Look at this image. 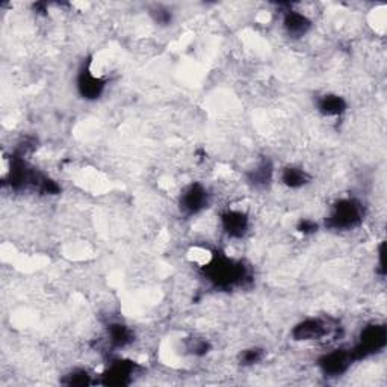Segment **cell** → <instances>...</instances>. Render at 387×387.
I'll return each mask as SVG.
<instances>
[{
	"instance_id": "cell-1",
	"label": "cell",
	"mask_w": 387,
	"mask_h": 387,
	"mask_svg": "<svg viewBox=\"0 0 387 387\" xmlns=\"http://www.w3.org/2000/svg\"><path fill=\"white\" fill-rule=\"evenodd\" d=\"M204 275L216 288L229 289L242 284L250 279V274L240 262H235L225 255H215L204 265Z\"/></svg>"
},
{
	"instance_id": "cell-2",
	"label": "cell",
	"mask_w": 387,
	"mask_h": 387,
	"mask_svg": "<svg viewBox=\"0 0 387 387\" xmlns=\"http://www.w3.org/2000/svg\"><path fill=\"white\" fill-rule=\"evenodd\" d=\"M363 221V206L354 199H345L333 206L330 216L325 220V225L333 230L354 229Z\"/></svg>"
},
{
	"instance_id": "cell-3",
	"label": "cell",
	"mask_w": 387,
	"mask_h": 387,
	"mask_svg": "<svg viewBox=\"0 0 387 387\" xmlns=\"http://www.w3.org/2000/svg\"><path fill=\"white\" fill-rule=\"evenodd\" d=\"M387 332L384 325L371 324L360 334V339L357 345L351 349V355L354 360H363L366 357L375 354L386 347Z\"/></svg>"
},
{
	"instance_id": "cell-4",
	"label": "cell",
	"mask_w": 387,
	"mask_h": 387,
	"mask_svg": "<svg viewBox=\"0 0 387 387\" xmlns=\"http://www.w3.org/2000/svg\"><path fill=\"white\" fill-rule=\"evenodd\" d=\"M353 362L354 359L351 355V351H347V349H334V351H330L321 357L318 360V364L324 375L339 377L342 374H345L348 368L351 366Z\"/></svg>"
},
{
	"instance_id": "cell-5",
	"label": "cell",
	"mask_w": 387,
	"mask_h": 387,
	"mask_svg": "<svg viewBox=\"0 0 387 387\" xmlns=\"http://www.w3.org/2000/svg\"><path fill=\"white\" fill-rule=\"evenodd\" d=\"M333 333V327L324 319L318 318H310L304 319L303 323H299L294 327L292 330V338L299 342H308V340H319L324 339L325 336Z\"/></svg>"
},
{
	"instance_id": "cell-6",
	"label": "cell",
	"mask_w": 387,
	"mask_h": 387,
	"mask_svg": "<svg viewBox=\"0 0 387 387\" xmlns=\"http://www.w3.org/2000/svg\"><path fill=\"white\" fill-rule=\"evenodd\" d=\"M209 203L206 188L200 184L189 185L180 195V209L186 215H195L201 212Z\"/></svg>"
},
{
	"instance_id": "cell-7",
	"label": "cell",
	"mask_w": 387,
	"mask_h": 387,
	"mask_svg": "<svg viewBox=\"0 0 387 387\" xmlns=\"http://www.w3.org/2000/svg\"><path fill=\"white\" fill-rule=\"evenodd\" d=\"M136 364L127 360H115L101 375V384L105 386H127L132 382Z\"/></svg>"
},
{
	"instance_id": "cell-8",
	"label": "cell",
	"mask_w": 387,
	"mask_h": 387,
	"mask_svg": "<svg viewBox=\"0 0 387 387\" xmlns=\"http://www.w3.org/2000/svg\"><path fill=\"white\" fill-rule=\"evenodd\" d=\"M105 80H101L88 67H84L77 75V91L85 100H97L105 91Z\"/></svg>"
},
{
	"instance_id": "cell-9",
	"label": "cell",
	"mask_w": 387,
	"mask_h": 387,
	"mask_svg": "<svg viewBox=\"0 0 387 387\" xmlns=\"http://www.w3.org/2000/svg\"><path fill=\"white\" fill-rule=\"evenodd\" d=\"M221 225L229 238L240 239L248 230V216L240 210H227L221 215Z\"/></svg>"
},
{
	"instance_id": "cell-10",
	"label": "cell",
	"mask_w": 387,
	"mask_h": 387,
	"mask_svg": "<svg viewBox=\"0 0 387 387\" xmlns=\"http://www.w3.org/2000/svg\"><path fill=\"white\" fill-rule=\"evenodd\" d=\"M283 26L286 29V32L294 36V38H299L309 32L312 26V21L308 18V16L299 11H286L283 18Z\"/></svg>"
},
{
	"instance_id": "cell-11",
	"label": "cell",
	"mask_w": 387,
	"mask_h": 387,
	"mask_svg": "<svg viewBox=\"0 0 387 387\" xmlns=\"http://www.w3.org/2000/svg\"><path fill=\"white\" fill-rule=\"evenodd\" d=\"M318 111L325 116H338L347 111V101L336 94H327L319 99Z\"/></svg>"
},
{
	"instance_id": "cell-12",
	"label": "cell",
	"mask_w": 387,
	"mask_h": 387,
	"mask_svg": "<svg viewBox=\"0 0 387 387\" xmlns=\"http://www.w3.org/2000/svg\"><path fill=\"white\" fill-rule=\"evenodd\" d=\"M109 343L114 348H124L134 340V332L124 324H111L108 327Z\"/></svg>"
},
{
	"instance_id": "cell-13",
	"label": "cell",
	"mask_w": 387,
	"mask_h": 387,
	"mask_svg": "<svg viewBox=\"0 0 387 387\" xmlns=\"http://www.w3.org/2000/svg\"><path fill=\"white\" fill-rule=\"evenodd\" d=\"M273 179V165L269 160H262V162L253 168L248 173V182L255 188H264Z\"/></svg>"
},
{
	"instance_id": "cell-14",
	"label": "cell",
	"mask_w": 387,
	"mask_h": 387,
	"mask_svg": "<svg viewBox=\"0 0 387 387\" xmlns=\"http://www.w3.org/2000/svg\"><path fill=\"white\" fill-rule=\"evenodd\" d=\"M282 182L288 188L298 189L309 182V174L299 166H286L282 171Z\"/></svg>"
},
{
	"instance_id": "cell-15",
	"label": "cell",
	"mask_w": 387,
	"mask_h": 387,
	"mask_svg": "<svg viewBox=\"0 0 387 387\" xmlns=\"http://www.w3.org/2000/svg\"><path fill=\"white\" fill-rule=\"evenodd\" d=\"M64 384L67 386H90L92 384L91 375H88V372L84 369H76L70 372L68 375H65L64 378Z\"/></svg>"
},
{
	"instance_id": "cell-16",
	"label": "cell",
	"mask_w": 387,
	"mask_h": 387,
	"mask_svg": "<svg viewBox=\"0 0 387 387\" xmlns=\"http://www.w3.org/2000/svg\"><path fill=\"white\" fill-rule=\"evenodd\" d=\"M262 359H264V349L260 348H248L239 355L240 364H244V366H253V364L259 363Z\"/></svg>"
},
{
	"instance_id": "cell-17",
	"label": "cell",
	"mask_w": 387,
	"mask_h": 387,
	"mask_svg": "<svg viewBox=\"0 0 387 387\" xmlns=\"http://www.w3.org/2000/svg\"><path fill=\"white\" fill-rule=\"evenodd\" d=\"M188 351L194 354V355H204L209 353L210 349V343L204 339H199V338H192L188 340Z\"/></svg>"
},
{
	"instance_id": "cell-18",
	"label": "cell",
	"mask_w": 387,
	"mask_h": 387,
	"mask_svg": "<svg viewBox=\"0 0 387 387\" xmlns=\"http://www.w3.org/2000/svg\"><path fill=\"white\" fill-rule=\"evenodd\" d=\"M151 17L155 18L156 23L165 26V25H170V21H171V12L168 11V10H165V8H156L155 11L151 12Z\"/></svg>"
},
{
	"instance_id": "cell-19",
	"label": "cell",
	"mask_w": 387,
	"mask_h": 387,
	"mask_svg": "<svg viewBox=\"0 0 387 387\" xmlns=\"http://www.w3.org/2000/svg\"><path fill=\"white\" fill-rule=\"evenodd\" d=\"M298 230L303 233V235H312L318 230V224L312 220H303L298 224Z\"/></svg>"
}]
</instances>
